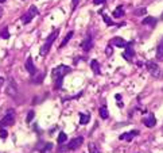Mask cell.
Returning a JSON list of instances; mask_svg holds the SVG:
<instances>
[{"instance_id":"8992f818","label":"cell","mask_w":163,"mask_h":153,"mask_svg":"<svg viewBox=\"0 0 163 153\" xmlns=\"http://www.w3.org/2000/svg\"><path fill=\"white\" fill-rule=\"evenodd\" d=\"M6 92H7V95H8V96H11L12 99H16V96H18V86H16L15 80H13L12 77H9V79H8Z\"/></svg>"},{"instance_id":"9c48e42d","label":"cell","mask_w":163,"mask_h":153,"mask_svg":"<svg viewBox=\"0 0 163 153\" xmlns=\"http://www.w3.org/2000/svg\"><path fill=\"white\" fill-rule=\"evenodd\" d=\"M81 47H82L84 52H89L92 47H93V38H92L90 34H86V37L82 39V42H81Z\"/></svg>"},{"instance_id":"d4e9b609","label":"cell","mask_w":163,"mask_h":153,"mask_svg":"<svg viewBox=\"0 0 163 153\" xmlns=\"http://www.w3.org/2000/svg\"><path fill=\"white\" fill-rule=\"evenodd\" d=\"M0 37H2L3 39H8L9 38V31H8V29H7V27L2 30V34H0Z\"/></svg>"},{"instance_id":"1f68e13d","label":"cell","mask_w":163,"mask_h":153,"mask_svg":"<svg viewBox=\"0 0 163 153\" xmlns=\"http://www.w3.org/2000/svg\"><path fill=\"white\" fill-rule=\"evenodd\" d=\"M115 98H116V100H117V102H120V100H121V95H120V94L115 95Z\"/></svg>"},{"instance_id":"ac0fdd59","label":"cell","mask_w":163,"mask_h":153,"mask_svg":"<svg viewBox=\"0 0 163 153\" xmlns=\"http://www.w3.org/2000/svg\"><path fill=\"white\" fill-rule=\"evenodd\" d=\"M157 58L159 61L163 60V38L161 39V42H159L157 46Z\"/></svg>"},{"instance_id":"d6986e66","label":"cell","mask_w":163,"mask_h":153,"mask_svg":"<svg viewBox=\"0 0 163 153\" xmlns=\"http://www.w3.org/2000/svg\"><path fill=\"white\" fill-rule=\"evenodd\" d=\"M90 121V115L89 114H80V123L81 125H88Z\"/></svg>"},{"instance_id":"4316f807","label":"cell","mask_w":163,"mask_h":153,"mask_svg":"<svg viewBox=\"0 0 163 153\" xmlns=\"http://www.w3.org/2000/svg\"><path fill=\"white\" fill-rule=\"evenodd\" d=\"M53 149V144H50V142H47V144L45 145V148L42 149V151H40V153H49L50 151H51Z\"/></svg>"},{"instance_id":"e0dca14e","label":"cell","mask_w":163,"mask_h":153,"mask_svg":"<svg viewBox=\"0 0 163 153\" xmlns=\"http://www.w3.org/2000/svg\"><path fill=\"white\" fill-rule=\"evenodd\" d=\"M124 7L123 6H119L116 10L113 11V18H116V19H119V18H123L124 16Z\"/></svg>"},{"instance_id":"7a4b0ae2","label":"cell","mask_w":163,"mask_h":153,"mask_svg":"<svg viewBox=\"0 0 163 153\" xmlns=\"http://www.w3.org/2000/svg\"><path fill=\"white\" fill-rule=\"evenodd\" d=\"M58 30H54V31L50 34L49 37H47V39L45 41V43H43L42 46H40V49H39V54L42 57H45L47 56V53L50 52V49H51V46H53V43H54V41H55V38L58 37Z\"/></svg>"},{"instance_id":"d6a6232c","label":"cell","mask_w":163,"mask_h":153,"mask_svg":"<svg viewBox=\"0 0 163 153\" xmlns=\"http://www.w3.org/2000/svg\"><path fill=\"white\" fill-rule=\"evenodd\" d=\"M3 84H4V79H3V77H0V87H2Z\"/></svg>"},{"instance_id":"7402d4cb","label":"cell","mask_w":163,"mask_h":153,"mask_svg":"<svg viewBox=\"0 0 163 153\" xmlns=\"http://www.w3.org/2000/svg\"><path fill=\"white\" fill-rule=\"evenodd\" d=\"M100 14H101V15H103V19H104V22L107 23L108 26H115V25H116V23H115L113 20H112V19L109 18V16L107 15V14H104V12H101V11H100Z\"/></svg>"},{"instance_id":"83f0119b","label":"cell","mask_w":163,"mask_h":153,"mask_svg":"<svg viewBox=\"0 0 163 153\" xmlns=\"http://www.w3.org/2000/svg\"><path fill=\"white\" fill-rule=\"evenodd\" d=\"M34 115H35V113H34L32 110L30 111L28 114H27V117H26V122H27V123H30V122H32V119H34Z\"/></svg>"},{"instance_id":"2e32d148","label":"cell","mask_w":163,"mask_h":153,"mask_svg":"<svg viewBox=\"0 0 163 153\" xmlns=\"http://www.w3.org/2000/svg\"><path fill=\"white\" fill-rule=\"evenodd\" d=\"M90 68H92V70H93L94 74H101V69H100V65H98L97 60H92L90 61Z\"/></svg>"},{"instance_id":"4dcf8cb0","label":"cell","mask_w":163,"mask_h":153,"mask_svg":"<svg viewBox=\"0 0 163 153\" xmlns=\"http://www.w3.org/2000/svg\"><path fill=\"white\" fill-rule=\"evenodd\" d=\"M107 56H108V57H111V56H112V47H111V46H108V47H107Z\"/></svg>"},{"instance_id":"30bf717a","label":"cell","mask_w":163,"mask_h":153,"mask_svg":"<svg viewBox=\"0 0 163 153\" xmlns=\"http://www.w3.org/2000/svg\"><path fill=\"white\" fill-rule=\"evenodd\" d=\"M139 134V131L138 130H131V131H128V133H123V134H120L119 135V138H120L121 141H127V142H131L132 140H134L135 137Z\"/></svg>"},{"instance_id":"836d02e7","label":"cell","mask_w":163,"mask_h":153,"mask_svg":"<svg viewBox=\"0 0 163 153\" xmlns=\"http://www.w3.org/2000/svg\"><path fill=\"white\" fill-rule=\"evenodd\" d=\"M2 15H3V10H2V7H0V18H2Z\"/></svg>"},{"instance_id":"3957f363","label":"cell","mask_w":163,"mask_h":153,"mask_svg":"<svg viewBox=\"0 0 163 153\" xmlns=\"http://www.w3.org/2000/svg\"><path fill=\"white\" fill-rule=\"evenodd\" d=\"M13 123H15V113L12 108H9L7 114L3 117V119H0V127H8L12 126Z\"/></svg>"},{"instance_id":"44dd1931","label":"cell","mask_w":163,"mask_h":153,"mask_svg":"<svg viewBox=\"0 0 163 153\" xmlns=\"http://www.w3.org/2000/svg\"><path fill=\"white\" fill-rule=\"evenodd\" d=\"M89 153H103V152H101V149L98 148L97 144L90 142V144H89Z\"/></svg>"},{"instance_id":"5b68a950","label":"cell","mask_w":163,"mask_h":153,"mask_svg":"<svg viewBox=\"0 0 163 153\" xmlns=\"http://www.w3.org/2000/svg\"><path fill=\"white\" fill-rule=\"evenodd\" d=\"M38 14H39V10L36 8L35 6H31V7H30L28 11H27V12L25 14V15L22 16V22H23V25H28V23L31 22V20H32L34 18H35L36 15H38Z\"/></svg>"},{"instance_id":"7c38bea8","label":"cell","mask_w":163,"mask_h":153,"mask_svg":"<svg viewBox=\"0 0 163 153\" xmlns=\"http://www.w3.org/2000/svg\"><path fill=\"white\" fill-rule=\"evenodd\" d=\"M26 69L28 70V73L31 74V76H34V74H36V68H35V65H34V62H32V58H31V57H28V58L26 60Z\"/></svg>"},{"instance_id":"603a6c76","label":"cell","mask_w":163,"mask_h":153,"mask_svg":"<svg viewBox=\"0 0 163 153\" xmlns=\"http://www.w3.org/2000/svg\"><path fill=\"white\" fill-rule=\"evenodd\" d=\"M66 141H67V135H66V133L61 131L59 135H58V144H59V145H63Z\"/></svg>"},{"instance_id":"4fadbf2b","label":"cell","mask_w":163,"mask_h":153,"mask_svg":"<svg viewBox=\"0 0 163 153\" xmlns=\"http://www.w3.org/2000/svg\"><path fill=\"white\" fill-rule=\"evenodd\" d=\"M143 123H144L147 127H154V126H155V123H157L155 115H154V114H150V115H148V117L143 121Z\"/></svg>"},{"instance_id":"f546056e","label":"cell","mask_w":163,"mask_h":153,"mask_svg":"<svg viewBox=\"0 0 163 153\" xmlns=\"http://www.w3.org/2000/svg\"><path fill=\"white\" fill-rule=\"evenodd\" d=\"M107 0H93V4H104Z\"/></svg>"},{"instance_id":"5bb4252c","label":"cell","mask_w":163,"mask_h":153,"mask_svg":"<svg viewBox=\"0 0 163 153\" xmlns=\"http://www.w3.org/2000/svg\"><path fill=\"white\" fill-rule=\"evenodd\" d=\"M142 23L146 26H151V27H155L158 23V19L157 18H152V16H147V18H144L142 20Z\"/></svg>"},{"instance_id":"f1b7e54d","label":"cell","mask_w":163,"mask_h":153,"mask_svg":"<svg viewBox=\"0 0 163 153\" xmlns=\"http://www.w3.org/2000/svg\"><path fill=\"white\" fill-rule=\"evenodd\" d=\"M78 3H80V0H73V7H72V10H73V11L77 8V6H78Z\"/></svg>"},{"instance_id":"d590c367","label":"cell","mask_w":163,"mask_h":153,"mask_svg":"<svg viewBox=\"0 0 163 153\" xmlns=\"http://www.w3.org/2000/svg\"><path fill=\"white\" fill-rule=\"evenodd\" d=\"M6 2V0H0V3H4Z\"/></svg>"},{"instance_id":"e575fe53","label":"cell","mask_w":163,"mask_h":153,"mask_svg":"<svg viewBox=\"0 0 163 153\" xmlns=\"http://www.w3.org/2000/svg\"><path fill=\"white\" fill-rule=\"evenodd\" d=\"M161 19L163 20V12H162V15H161Z\"/></svg>"},{"instance_id":"8fae6325","label":"cell","mask_w":163,"mask_h":153,"mask_svg":"<svg viewBox=\"0 0 163 153\" xmlns=\"http://www.w3.org/2000/svg\"><path fill=\"white\" fill-rule=\"evenodd\" d=\"M109 43L112 46H117V47H125L127 46V42H125L121 37H115V38H112L109 41Z\"/></svg>"},{"instance_id":"cb8c5ba5","label":"cell","mask_w":163,"mask_h":153,"mask_svg":"<svg viewBox=\"0 0 163 153\" xmlns=\"http://www.w3.org/2000/svg\"><path fill=\"white\" fill-rule=\"evenodd\" d=\"M135 15L136 16H142V15H146L147 14V8H144V7H142V8H138V10H135Z\"/></svg>"},{"instance_id":"ba28073f","label":"cell","mask_w":163,"mask_h":153,"mask_svg":"<svg viewBox=\"0 0 163 153\" xmlns=\"http://www.w3.org/2000/svg\"><path fill=\"white\" fill-rule=\"evenodd\" d=\"M135 56V50H134V42H127V46H125V50L123 53V58L127 61H132Z\"/></svg>"},{"instance_id":"ffe728a7","label":"cell","mask_w":163,"mask_h":153,"mask_svg":"<svg viewBox=\"0 0 163 153\" xmlns=\"http://www.w3.org/2000/svg\"><path fill=\"white\" fill-rule=\"evenodd\" d=\"M100 117L103 118V119H107V118L109 117V113H108V108L105 104H103V106L100 107Z\"/></svg>"},{"instance_id":"277c9868","label":"cell","mask_w":163,"mask_h":153,"mask_svg":"<svg viewBox=\"0 0 163 153\" xmlns=\"http://www.w3.org/2000/svg\"><path fill=\"white\" fill-rule=\"evenodd\" d=\"M82 142H84V137H77V138H74V140L70 141L65 148H59V152H65V151H77V149H78L81 145H82Z\"/></svg>"},{"instance_id":"52a82bcc","label":"cell","mask_w":163,"mask_h":153,"mask_svg":"<svg viewBox=\"0 0 163 153\" xmlns=\"http://www.w3.org/2000/svg\"><path fill=\"white\" fill-rule=\"evenodd\" d=\"M146 66H147V70L150 72L151 76H154V77L161 76V69H159V65L155 62V61H147V62H146Z\"/></svg>"},{"instance_id":"484cf974","label":"cell","mask_w":163,"mask_h":153,"mask_svg":"<svg viewBox=\"0 0 163 153\" xmlns=\"http://www.w3.org/2000/svg\"><path fill=\"white\" fill-rule=\"evenodd\" d=\"M8 137V131L6 130V127H0V138L2 140H6Z\"/></svg>"},{"instance_id":"9a60e30c","label":"cell","mask_w":163,"mask_h":153,"mask_svg":"<svg viewBox=\"0 0 163 153\" xmlns=\"http://www.w3.org/2000/svg\"><path fill=\"white\" fill-rule=\"evenodd\" d=\"M73 35H74V31H73V30H70V31H67V34H66L65 37H63L62 42H61L59 49H61V47H63V46H66V45H67V42H69V41L73 38Z\"/></svg>"},{"instance_id":"6da1fadb","label":"cell","mask_w":163,"mask_h":153,"mask_svg":"<svg viewBox=\"0 0 163 153\" xmlns=\"http://www.w3.org/2000/svg\"><path fill=\"white\" fill-rule=\"evenodd\" d=\"M70 72H72V68L67 66V65H63V64L55 66L51 70V77H53L54 88H55V90H59V88L62 87L63 79H65V76H66L67 73H70Z\"/></svg>"}]
</instances>
